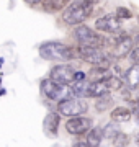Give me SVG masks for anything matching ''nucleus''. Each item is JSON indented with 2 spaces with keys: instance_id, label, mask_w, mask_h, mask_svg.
I'll list each match as a JSON object with an SVG mask.
<instances>
[{
  "instance_id": "1",
  "label": "nucleus",
  "mask_w": 139,
  "mask_h": 147,
  "mask_svg": "<svg viewBox=\"0 0 139 147\" xmlns=\"http://www.w3.org/2000/svg\"><path fill=\"white\" fill-rule=\"evenodd\" d=\"M95 3L96 0H75L74 3L67 7L64 13H62L64 23H67L70 26H79L82 21H85L90 16Z\"/></svg>"
},
{
  "instance_id": "2",
  "label": "nucleus",
  "mask_w": 139,
  "mask_h": 147,
  "mask_svg": "<svg viewBox=\"0 0 139 147\" xmlns=\"http://www.w3.org/2000/svg\"><path fill=\"white\" fill-rule=\"evenodd\" d=\"M39 54L46 61H72V59H75V51L62 42H44L39 47Z\"/></svg>"
},
{
  "instance_id": "3",
  "label": "nucleus",
  "mask_w": 139,
  "mask_h": 147,
  "mask_svg": "<svg viewBox=\"0 0 139 147\" xmlns=\"http://www.w3.org/2000/svg\"><path fill=\"white\" fill-rule=\"evenodd\" d=\"M41 92H43L44 96H48L49 100L53 101H62V100H69V98H74V92L70 88V85H62L57 84L51 79H44L41 82Z\"/></svg>"
},
{
  "instance_id": "4",
  "label": "nucleus",
  "mask_w": 139,
  "mask_h": 147,
  "mask_svg": "<svg viewBox=\"0 0 139 147\" xmlns=\"http://www.w3.org/2000/svg\"><path fill=\"white\" fill-rule=\"evenodd\" d=\"M88 111V103L85 98H69V100L57 101V113L61 116L74 118V116H84Z\"/></svg>"
},
{
  "instance_id": "5",
  "label": "nucleus",
  "mask_w": 139,
  "mask_h": 147,
  "mask_svg": "<svg viewBox=\"0 0 139 147\" xmlns=\"http://www.w3.org/2000/svg\"><path fill=\"white\" fill-rule=\"evenodd\" d=\"M74 36L77 39V42L80 44V46H92V47H102L105 44V38L100 36V34H96L93 33L88 26L85 25H79V26L75 28L74 31Z\"/></svg>"
},
{
  "instance_id": "6",
  "label": "nucleus",
  "mask_w": 139,
  "mask_h": 147,
  "mask_svg": "<svg viewBox=\"0 0 139 147\" xmlns=\"http://www.w3.org/2000/svg\"><path fill=\"white\" fill-rule=\"evenodd\" d=\"M79 56L82 57V61L92 64V65H103V67H108L110 64V59H108V54L103 53L100 47H92V46H79Z\"/></svg>"
},
{
  "instance_id": "7",
  "label": "nucleus",
  "mask_w": 139,
  "mask_h": 147,
  "mask_svg": "<svg viewBox=\"0 0 139 147\" xmlns=\"http://www.w3.org/2000/svg\"><path fill=\"white\" fill-rule=\"evenodd\" d=\"M74 74L75 69L67 65V64H57L51 69V74H49V79L57 82V84L62 85H70L74 82Z\"/></svg>"
},
{
  "instance_id": "8",
  "label": "nucleus",
  "mask_w": 139,
  "mask_h": 147,
  "mask_svg": "<svg viewBox=\"0 0 139 147\" xmlns=\"http://www.w3.org/2000/svg\"><path fill=\"white\" fill-rule=\"evenodd\" d=\"M92 126V119L87 118V116H74V118H69L67 123H65V131L72 134V136H80V134H85Z\"/></svg>"
},
{
  "instance_id": "9",
  "label": "nucleus",
  "mask_w": 139,
  "mask_h": 147,
  "mask_svg": "<svg viewBox=\"0 0 139 147\" xmlns=\"http://www.w3.org/2000/svg\"><path fill=\"white\" fill-rule=\"evenodd\" d=\"M95 28L96 30H100V31H105V33H118L121 30V20L118 18L116 15H105L102 18H98L95 21Z\"/></svg>"
},
{
  "instance_id": "10",
  "label": "nucleus",
  "mask_w": 139,
  "mask_h": 147,
  "mask_svg": "<svg viewBox=\"0 0 139 147\" xmlns=\"http://www.w3.org/2000/svg\"><path fill=\"white\" fill-rule=\"evenodd\" d=\"M59 124H61V115L57 111H49L48 115L44 116V121H43V129L46 132V136L48 137L57 136Z\"/></svg>"
},
{
  "instance_id": "11",
  "label": "nucleus",
  "mask_w": 139,
  "mask_h": 147,
  "mask_svg": "<svg viewBox=\"0 0 139 147\" xmlns=\"http://www.w3.org/2000/svg\"><path fill=\"white\" fill-rule=\"evenodd\" d=\"M131 49H133V38L128 36V34H123V36H119L115 41V56L116 57H124V56H128L131 53Z\"/></svg>"
},
{
  "instance_id": "12",
  "label": "nucleus",
  "mask_w": 139,
  "mask_h": 147,
  "mask_svg": "<svg viewBox=\"0 0 139 147\" xmlns=\"http://www.w3.org/2000/svg\"><path fill=\"white\" fill-rule=\"evenodd\" d=\"M110 93L107 88L105 82H88L87 85V93L85 96H92V98H100L103 95Z\"/></svg>"
},
{
  "instance_id": "13",
  "label": "nucleus",
  "mask_w": 139,
  "mask_h": 147,
  "mask_svg": "<svg viewBox=\"0 0 139 147\" xmlns=\"http://www.w3.org/2000/svg\"><path fill=\"white\" fill-rule=\"evenodd\" d=\"M87 77L90 79V82H105L110 77V70H108V67H103V65H93L88 70Z\"/></svg>"
},
{
  "instance_id": "14",
  "label": "nucleus",
  "mask_w": 139,
  "mask_h": 147,
  "mask_svg": "<svg viewBox=\"0 0 139 147\" xmlns=\"http://www.w3.org/2000/svg\"><path fill=\"white\" fill-rule=\"evenodd\" d=\"M110 118H111V121H115V123H128V121L133 118V113H131V110L126 108V106H116V108L111 111Z\"/></svg>"
},
{
  "instance_id": "15",
  "label": "nucleus",
  "mask_w": 139,
  "mask_h": 147,
  "mask_svg": "<svg viewBox=\"0 0 139 147\" xmlns=\"http://www.w3.org/2000/svg\"><path fill=\"white\" fill-rule=\"evenodd\" d=\"M102 139H103V136H102V127L95 126V127H90V129L87 131V139H85V142H87V146H88V147H100V144H102Z\"/></svg>"
},
{
  "instance_id": "16",
  "label": "nucleus",
  "mask_w": 139,
  "mask_h": 147,
  "mask_svg": "<svg viewBox=\"0 0 139 147\" xmlns=\"http://www.w3.org/2000/svg\"><path fill=\"white\" fill-rule=\"evenodd\" d=\"M126 84L131 90H136L139 87V65H131L124 74Z\"/></svg>"
},
{
  "instance_id": "17",
  "label": "nucleus",
  "mask_w": 139,
  "mask_h": 147,
  "mask_svg": "<svg viewBox=\"0 0 139 147\" xmlns=\"http://www.w3.org/2000/svg\"><path fill=\"white\" fill-rule=\"evenodd\" d=\"M111 105H113V98H111V95L110 93L103 95V96H100V98H96L95 100V110L98 111V113L107 111Z\"/></svg>"
},
{
  "instance_id": "18",
  "label": "nucleus",
  "mask_w": 139,
  "mask_h": 147,
  "mask_svg": "<svg viewBox=\"0 0 139 147\" xmlns=\"http://www.w3.org/2000/svg\"><path fill=\"white\" fill-rule=\"evenodd\" d=\"M118 132H121L119 131V123H115V121H113V123H108L107 126L102 129V136H103V139H110V141H113Z\"/></svg>"
},
{
  "instance_id": "19",
  "label": "nucleus",
  "mask_w": 139,
  "mask_h": 147,
  "mask_svg": "<svg viewBox=\"0 0 139 147\" xmlns=\"http://www.w3.org/2000/svg\"><path fill=\"white\" fill-rule=\"evenodd\" d=\"M44 3L48 7V10L51 11H57V10H62L70 3V0H44Z\"/></svg>"
},
{
  "instance_id": "20",
  "label": "nucleus",
  "mask_w": 139,
  "mask_h": 147,
  "mask_svg": "<svg viewBox=\"0 0 139 147\" xmlns=\"http://www.w3.org/2000/svg\"><path fill=\"white\" fill-rule=\"evenodd\" d=\"M105 85H107L108 92H115V90L123 88V82H121V79L116 77V75H110V77L105 80Z\"/></svg>"
},
{
  "instance_id": "21",
  "label": "nucleus",
  "mask_w": 139,
  "mask_h": 147,
  "mask_svg": "<svg viewBox=\"0 0 139 147\" xmlns=\"http://www.w3.org/2000/svg\"><path fill=\"white\" fill-rule=\"evenodd\" d=\"M111 142H113V147H128L129 142H131V137L126 132H118Z\"/></svg>"
},
{
  "instance_id": "22",
  "label": "nucleus",
  "mask_w": 139,
  "mask_h": 147,
  "mask_svg": "<svg viewBox=\"0 0 139 147\" xmlns=\"http://www.w3.org/2000/svg\"><path fill=\"white\" fill-rule=\"evenodd\" d=\"M116 16L119 18V20H129V18L133 16V13H131L126 7H118L116 8Z\"/></svg>"
},
{
  "instance_id": "23",
  "label": "nucleus",
  "mask_w": 139,
  "mask_h": 147,
  "mask_svg": "<svg viewBox=\"0 0 139 147\" xmlns=\"http://www.w3.org/2000/svg\"><path fill=\"white\" fill-rule=\"evenodd\" d=\"M128 56H129V61H131L133 65H139V47L131 49V53H129Z\"/></svg>"
},
{
  "instance_id": "24",
  "label": "nucleus",
  "mask_w": 139,
  "mask_h": 147,
  "mask_svg": "<svg viewBox=\"0 0 139 147\" xmlns=\"http://www.w3.org/2000/svg\"><path fill=\"white\" fill-rule=\"evenodd\" d=\"M87 79V74L80 72V70H75L74 74V82H82V80H85Z\"/></svg>"
},
{
  "instance_id": "25",
  "label": "nucleus",
  "mask_w": 139,
  "mask_h": 147,
  "mask_svg": "<svg viewBox=\"0 0 139 147\" xmlns=\"http://www.w3.org/2000/svg\"><path fill=\"white\" fill-rule=\"evenodd\" d=\"M72 147H88V146H87V142L79 141V142H74V144H72Z\"/></svg>"
},
{
  "instance_id": "26",
  "label": "nucleus",
  "mask_w": 139,
  "mask_h": 147,
  "mask_svg": "<svg viewBox=\"0 0 139 147\" xmlns=\"http://www.w3.org/2000/svg\"><path fill=\"white\" fill-rule=\"evenodd\" d=\"M26 3H30V5H38V3H41V2H44V0H25Z\"/></svg>"
},
{
  "instance_id": "27",
  "label": "nucleus",
  "mask_w": 139,
  "mask_h": 147,
  "mask_svg": "<svg viewBox=\"0 0 139 147\" xmlns=\"http://www.w3.org/2000/svg\"><path fill=\"white\" fill-rule=\"evenodd\" d=\"M134 41H136V44H138V47H139V36L134 38Z\"/></svg>"
},
{
  "instance_id": "28",
  "label": "nucleus",
  "mask_w": 139,
  "mask_h": 147,
  "mask_svg": "<svg viewBox=\"0 0 139 147\" xmlns=\"http://www.w3.org/2000/svg\"><path fill=\"white\" fill-rule=\"evenodd\" d=\"M136 144H138V147H139V134L136 136Z\"/></svg>"
},
{
  "instance_id": "29",
  "label": "nucleus",
  "mask_w": 139,
  "mask_h": 147,
  "mask_svg": "<svg viewBox=\"0 0 139 147\" xmlns=\"http://www.w3.org/2000/svg\"><path fill=\"white\" fill-rule=\"evenodd\" d=\"M2 64H3V59H0V67H2Z\"/></svg>"
},
{
  "instance_id": "30",
  "label": "nucleus",
  "mask_w": 139,
  "mask_h": 147,
  "mask_svg": "<svg viewBox=\"0 0 139 147\" xmlns=\"http://www.w3.org/2000/svg\"><path fill=\"white\" fill-rule=\"evenodd\" d=\"M136 115H138V118H139V113H136Z\"/></svg>"
}]
</instances>
